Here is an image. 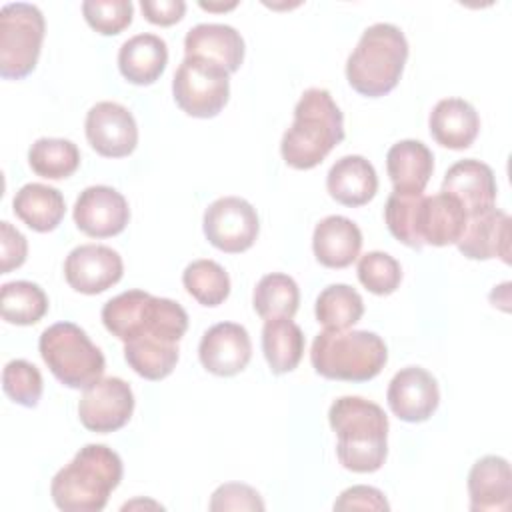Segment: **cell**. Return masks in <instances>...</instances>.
Here are the masks:
<instances>
[{"label": "cell", "instance_id": "cell-34", "mask_svg": "<svg viewBox=\"0 0 512 512\" xmlns=\"http://www.w3.org/2000/svg\"><path fill=\"white\" fill-rule=\"evenodd\" d=\"M186 292L202 306H220L230 294V276L214 260L200 258L190 262L182 272Z\"/></svg>", "mask_w": 512, "mask_h": 512}, {"label": "cell", "instance_id": "cell-20", "mask_svg": "<svg viewBox=\"0 0 512 512\" xmlns=\"http://www.w3.org/2000/svg\"><path fill=\"white\" fill-rule=\"evenodd\" d=\"M466 220L468 214L454 196L446 192L424 196L418 210V236L422 244L450 246L460 240Z\"/></svg>", "mask_w": 512, "mask_h": 512}, {"label": "cell", "instance_id": "cell-23", "mask_svg": "<svg viewBox=\"0 0 512 512\" xmlns=\"http://www.w3.org/2000/svg\"><path fill=\"white\" fill-rule=\"evenodd\" d=\"M184 54L212 60L232 74L244 60V40L234 26L196 24L184 36Z\"/></svg>", "mask_w": 512, "mask_h": 512}, {"label": "cell", "instance_id": "cell-32", "mask_svg": "<svg viewBox=\"0 0 512 512\" xmlns=\"http://www.w3.org/2000/svg\"><path fill=\"white\" fill-rule=\"evenodd\" d=\"M28 164L46 180H62L78 170L80 150L68 138H38L28 150Z\"/></svg>", "mask_w": 512, "mask_h": 512}, {"label": "cell", "instance_id": "cell-24", "mask_svg": "<svg viewBox=\"0 0 512 512\" xmlns=\"http://www.w3.org/2000/svg\"><path fill=\"white\" fill-rule=\"evenodd\" d=\"M432 138L450 150L472 146L480 132V116L476 108L462 98L440 100L428 118Z\"/></svg>", "mask_w": 512, "mask_h": 512}, {"label": "cell", "instance_id": "cell-28", "mask_svg": "<svg viewBox=\"0 0 512 512\" xmlns=\"http://www.w3.org/2000/svg\"><path fill=\"white\" fill-rule=\"evenodd\" d=\"M304 332L292 318H272L262 328V352L274 374L292 372L304 354Z\"/></svg>", "mask_w": 512, "mask_h": 512}, {"label": "cell", "instance_id": "cell-31", "mask_svg": "<svg viewBox=\"0 0 512 512\" xmlns=\"http://www.w3.org/2000/svg\"><path fill=\"white\" fill-rule=\"evenodd\" d=\"M0 310L8 324L32 326L44 318L48 312L46 292L28 280H14L2 284L0 290Z\"/></svg>", "mask_w": 512, "mask_h": 512}, {"label": "cell", "instance_id": "cell-18", "mask_svg": "<svg viewBox=\"0 0 512 512\" xmlns=\"http://www.w3.org/2000/svg\"><path fill=\"white\" fill-rule=\"evenodd\" d=\"M440 192L454 196L470 216L492 208L498 188L494 172L488 164L476 158H464L446 170Z\"/></svg>", "mask_w": 512, "mask_h": 512}, {"label": "cell", "instance_id": "cell-35", "mask_svg": "<svg viewBox=\"0 0 512 512\" xmlns=\"http://www.w3.org/2000/svg\"><path fill=\"white\" fill-rule=\"evenodd\" d=\"M422 198H424L422 192L420 194L392 192L384 206V220H386L390 234L398 242H402L414 250L424 248V244L418 236V210H420Z\"/></svg>", "mask_w": 512, "mask_h": 512}, {"label": "cell", "instance_id": "cell-17", "mask_svg": "<svg viewBox=\"0 0 512 512\" xmlns=\"http://www.w3.org/2000/svg\"><path fill=\"white\" fill-rule=\"evenodd\" d=\"M456 246L470 260L500 258L510 264V216L494 206L470 214Z\"/></svg>", "mask_w": 512, "mask_h": 512}, {"label": "cell", "instance_id": "cell-39", "mask_svg": "<svg viewBox=\"0 0 512 512\" xmlns=\"http://www.w3.org/2000/svg\"><path fill=\"white\" fill-rule=\"evenodd\" d=\"M212 512H226V510H264L262 496L248 484L242 482H226L212 492L210 506Z\"/></svg>", "mask_w": 512, "mask_h": 512}, {"label": "cell", "instance_id": "cell-8", "mask_svg": "<svg viewBox=\"0 0 512 512\" xmlns=\"http://www.w3.org/2000/svg\"><path fill=\"white\" fill-rule=\"evenodd\" d=\"M46 22L38 6L12 2L0 10V76L26 78L38 62Z\"/></svg>", "mask_w": 512, "mask_h": 512}, {"label": "cell", "instance_id": "cell-16", "mask_svg": "<svg viewBox=\"0 0 512 512\" xmlns=\"http://www.w3.org/2000/svg\"><path fill=\"white\" fill-rule=\"evenodd\" d=\"M198 358L214 376H234L242 372L252 358L248 330L236 322H218L210 326L200 340Z\"/></svg>", "mask_w": 512, "mask_h": 512}, {"label": "cell", "instance_id": "cell-40", "mask_svg": "<svg viewBox=\"0 0 512 512\" xmlns=\"http://www.w3.org/2000/svg\"><path fill=\"white\" fill-rule=\"evenodd\" d=\"M28 256V242L20 230L10 222H0V270L8 274L14 268H20Z\"/></svg>", "mask_w": 512, "mask_h": 512}, {"label": "cell", "instance_id": "cell-1", "mask_svg": "<svg viewBox=\"0 0 512 512\" xmlns=\"http://www.w3.org/2000/svg\"><path fill=\"white\" fill-rule=\"evenodd\" d=\"M330 428L336 432L340 464L358 474L382 468L388 456V416L362 396H340L328 410Z\"/></svg>", "mask_w": 512, "mask_h": 512}, {"label": "cell", "instance_id": "cell-7", "mask_svg": "<svg viewBox=\"0 0 512 512\" xmlns=\"http://www.w3.org/2000/svg\"><path fill=\"white\" fill-rule=\"evenodd\" d=\"M38 350L56 380L68 388H88L106 368L102 350L74 322L48 326L40 334Z\"/></svg>", "mask_w": 512, "mask_h": 512}, {"label": "cell", "instance_id": "cell-15", "mask_svg": "<svg viewBox=\"0 0 512 512\" xmlns=\"http://www.w3.org/2000/svg\"><path fill=\"white\" fill-rule=\"evenodd\" d=\"M386 400L400 420L424 422L440 404V388L428 370L420 366H406L392 376Z\"/></svg>", "mask_w": 512, "mask_h": 512}, {"label": "cell", "instance_id": "cell-26", "mask_svg": "<svg viewBox=\"0 0 512 512\" xmlns=\"http://www.w3.org/2000/svg\"><path fill=\"white\" fill-rule=\"evenodd\" d=\"M168 64L166 42L150 32L128 38L118 50L120 74L138 86L154 84Z\"/></svg>", "mask_w": 512, "mask_h": 512}, {"label": "cell", "instance_id": "cell-42", "mask_svg": "<svg viewBox=\"0 0 512 512\" xmlns=\"http://www.w3.org/2000/svg\"><path fill=\"white\" fill-rule=\"evenodd\" d=\"M142 14L148 22L158 26H172L182 20L186 12V2L182 0H142Z\"/></svg>", "mask_w": 512, "mask_h": 512}, {"label": "cell", "instance_id": "cell-21", "mask_svg": "<svg viewBox=\"0 0 512 512\" xmlns=\"http://www.w3.org/2000/svg\"><path fill=\"white\" fill-rule=\"evenodd\" d=\"M362 248L360 228L346 216L322 218L312 234V250L316 260L326 268H346L358 256Z\"/></svg>", "mask_w": 512, "mask_h": 512}, {"label": "cell", "instance_id": "cell-6", "mask_svg": "<svg viewBox=\"0 0 512 512\" xmlns=\"http://www.w3.org/2000/svg\"><path fill=\"white\" fill-rule=\"evenodd\" d=\"M310 362L328 380L368 382L386 366L388 348L376 332L324 328L312 342Z\"/></svg>", "mask_w": 512, "mask_h": 512}, {"label": "cell", "instance_id": "cell-13", "mask_svg": "<svg viewBox=\"0 0 512 512\" xmlns=\"http://www.w3.org/2000/svg\"><path fill=\"white\" fill-rule=\"evenodd\" d=\"M124 272L122 256L104 244H80L64 260V278L80 294H100L112 288Z\"/></svg>", "mask_w": 512, "mask_h": 512}, {"label": "cell", "instance_id": "cell-25", "mask_svg": "<svg viewBox=\"0 0 512 512\" xmlns=\"http://www.w3.org/2000/svg\"><path fill=\"white\" fill-rule=\"evenodd\" d=\"M386 170L394 192L420 194L434 172V154L420 140H400L386 154Z\"/></svg>", "mask_w": 512, "mask_h": 512}, {"label": "cell", "instance_id": "cell-30", "mask_svg": "<svg viewBox=\"0 0 512 512\" xmlns=\"http://www.w3.org/2000/svg\"><path fill=\"white\" fill-rule=\"evenodd\" d=\"M124 358L138 376L146 380H162L176 368L180 350L174 342L140 338L124 342Z\"/></svg>", "mask_w": 512, "mask_h": 512}, {"label": "cell", "instance_id": "cell-22", "mask_svg": "<svg viewBox=\"0 0 512 512\" xmlns=\"http://www.w3.org/2000/svg\"><path fill=\"white\" fill-rule=\"evenodd\" d=\"M326 190L338 204L350 208L364 206L378 192V176L364 156L348 154L336 160L328 170Z\"/></svg>", "mask_w": 512, "mask_h": 512}, {"label": "cell", "instance_id": "cell-19", "mask_svg": "<svg viewBox=\"0 0 512 512\" xmlns=\"http://www.w3.org/2000/svg\"><path fill=\"white\" fill-rule=\"evenodd\" d=\"M472 512H508L512 506V472L502 456H484L468 472Z\"/></svg>", "mask_w": 512, "mask_h": 512}, {"label": "cell", "instance_id": "cell-12", "mask_svg": "<svg viewBox=\"0 0 512 512\" xmlns=\"http://www.w3.org/2000/svg\"><path fill=\"white\" fill-rule=\"evenodd\" d=\"M88 144L104 158H124L136 150L138 126L132 112L118 102H96L84 122Z\"/></svg>", "mask_w": 512, "mask_h": 512}, {"label": "cell", "instance_id": "cell-33", "mask_svg": "<svg viewBox=\"0 0 512 512\" xmlns=\"http://www.w3.org/2000/svg\"><path fill=\"white\" fill-rule=\"evenodd\" d=\"M316 320L330 330H348L364 314L362 296L348 284H330L316 298Z\"/></svg>", "mask_w": 512, "mask_h": 512}, {"label": "cell", "instance_id": "cell-4", "mask_svg": "<svg viewBox=\"0 0 512 512\" xmlns=\"http://www.w3.org/2000/svg\"><path fill=\"white\" fill-rule=\"evenodd\" d=\"M102 324L122 342L156 338L178 344L188 330V314L170 298L126 290L102 306Z\"/></svg>", "mask_w": 512, "mask_h": 512}, {"label": "cell", "instance_id": "cell-38", "mask_svg": "<svg viewBox=\"0 0 512 512\" xmlns=\"http://www.w3.org/2000/svg\"><path fill=\"white\" fill-rule=\"evenodd\" d=\"M82 14L92 30L114 36L130 26L134 6L130 0H86L82 2Z\"/></svg>", "mask_w": 512, "mask_h": 512}, {"label": "cell", "instance_id": "cell-2", "mask_svg": "<svg viewBox=\"0 0 512 512\" xmlns=\"http://www.w3.org/2000/svg\"><path fill=\"white\" fill-rule=\"evenodd\" d=\"M344 140V116L332 94L308 88L294 106V122L284 132L280 154L296 170L318 166Z\"/></svg>", "mask_w": 512, "mask_h": 512}, {"label": "cell", "instance_id": "cell-29", "mask_svg": "<svg viewBox=\"0 0 512 512\" xmlns=\"http://www.w3.org/2000/svg\"><path fill=\"white\" fill-rule=\"evenodd\" d=\"M300 304V288L296 280L282 272L266 274L258 280L252 296L256 314L264 320L294 318Z\"/></svg>", "mask_w": 512, "mask_h": 512}, {"label": "cell", "instance_id": "cell-36", "mask_svg": "<svg viewBox=\"0 0 512 512\" xmlns=\"http://www.w3.org/2000/svg\"><path fill=\"white\" fill-rule=\"evenodd\" d=\"M358 280L360 284L378 296H388L396 292L402 282V268L400 262L380 250L366 252L358 260Z\"/></svg>", "mask_w": 512, "mask_h": 512}, {"label": "cell", "instance_id": "cell-10", "mask_svg": "<svg viewBox=\"0 0 512 512\" xmlns=\"http://www.w3.org/2000/svg\"><path fill=\"white\" fill-rule=\"evenodd\" d=\"M206 240L228 254H240L252 248L260 232L256 208L240 196H222L214 200L202 218Z\"/></svg>", "mask_w": 512, "mask_h": 512}, {"label": "cell", "instance_id": "cell-5", "mask_svg": "<svg viewBox=\"0 0 512 512\" xmlns=\"http://www.w3.org/2000/svg\"><path fill=\"white\" fill-rule=\"evenodd\" d=\"M408 60L404 32L388 22L368 26L346 60V80L362 96L378 98L392 92Z\"/></svg>", "mask_w": 512, "mask_h": 512}, {"label": "cell", "instance_id": "cell-9", "mask_svg": "<svg viewBox=\"0 0 512 512\" xmlns=\"http://www.w3.org/2000/svg\"><path fill=\"white\" fill-rule=\"evenodd\" d=\"M172 94L188 116L214 118L230 98V72L212 60L184 56L172 80Z\"/></svg>", "mask_w": 512, "mask_h": 512}, {"label": "cell", "instance_id": "cell-3", "mask_svg": "<svg viewBox=\"0 0 512 512\" xmlns=\"http://www.w3.org/2000/svg\"><path fill=\"white\" fill-rule=\"evenodd\" d=\"M122 460L106 444H86L50 482V496L64 512H100L122 480Z\"/></svg>", "mask_w": 512, "mask_h": 512}, {"label": "cell", "instance_id": "cell-11", "mask_svg": "<svg viewBox=\"0 0 512 512\" xmlns=\"http://www.w3.org/2000/svg\"><path fill=\"white\" fill-rule=\"evenodd\" d=\"M134 412V392L118 376L100 378L84 388L78 402V418L90 432L108 434L128 424Z\"/></svg>", "mask_w": 512, "mask_h": 512}, {"label": "cell", "instance_id": "cell-14", "mask_svg": "<svg viewBox=\"0 0 512 512\" xmlns=\"http://www.w3.org/2000/svg\"><path fill=\"white\" fill-rule=\"evenodd\" d=\"M74 224L92 238H110L120 234L130 220L126 198L112 186H88L74 202Z\"/></svg>", "mask_w": 512, "mask_h": 512}, {"label": "cell", "instance_id": "cell-37", "mask_svg": "<svg viewBox=\"0 0 512 512\" xmlns=\"http://www.w3.org/2000/svg\"><path fill=\"white\" fill-rule=\"evenodd\" d=\"M2 388L12 402L26 408H36L42 398L44 382L40 370L32 362L18 358L4 366Z\"/></svg>", "mask_w": 512, "mask_h": 512}, {"label": "cell", "instance_id": "cell-41", "mask_svg": "<svg viewBox=\"0 0 512 512\" xmlns=\"http://www.w3.org/2000/svg\"><path fill=\"white\" fill-rule=\"evenodd\" d=\"M384 494L374 486H350L334 502V510H388Z\"/></svg>", "mask_w": 512, "mask_h": 512}, {"label": "cell", "instance_id": "cell-43", "mask_svg": "<svg viewBox=\"0 0 512 512\" xmlns=\"http://www.w3.org/2000/svg\"><path fill=\"white\" fill-rule=\"evenodd\" d=\"M200 6L206 8V10H230V8L236 6V2H230V4H204V2H200Z\"/></svg>", "mask_w": 512, "mask_h": 512}, {"label": "cell", "instance_id": "cell-27", "mask_svg": "<svg viewBox=\"0 0 512 512\" xmlns=\"http://www.w3.org/2000/svg\"><path fill=\"white\" fill-rule=\"evenodd\" d=\"M12 210L34 232H52L62 222L66 204L54 186L30 182L14 194Z\"/></svg>", "mask_w": 512, "mask_h": 512}]
</instances>
